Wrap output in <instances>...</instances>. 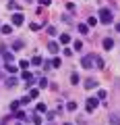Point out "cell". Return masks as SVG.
<instances>
[{"mask_svg": "<svg viewBox=\"0 0 120 125\" xmlns=\"http://www.w3.org/2000/svg\"><path fill=\"white\" fill-rule=\"evenodd\" d=\"M99 21L106 23V25H110V23H112V10L110 9H102V10H99Z\"/></svg>", "mask_w": 120, "mask_h": 125, "instance_id": "cell-1", "label": "cell"}, {"mask_svg": "<svg viewBox=\"0 0 120 125\" xmlns=\"http://www.w3.org/2000/svg\"><path fill=\"white\" fill-rule=\"evenodd\" d=\"M97 104H99V98H87V104H85L87 113H93L95 108H97Z\"/></svg>", "mask_w": 120, "mask_h": 125, "instance_id": "cell-2", "label": "cell"}, {"mask_svg": "<svg viewBox=\"0 0 120 125\" xmlns=\"http://www.w3.org/2000/svg\"><path fill=\"white\" fill-rule=\"evenodd\" d=\"M81 65H83L85 69H91V67H93V56H89V54L83 56V58H81Z\"/></svg>", "mask_w": 120, "mask_h": 125, "instance_id": "cell-3", "label": "cell"}, {"mask_svg": "<svg viewBox=\"0 0 120 125\" xmlns=\"http://www.w3.org/2000/svg\"><path fill=\"white\" fill-rule=\"evenodd\" d=\"M0 54H2V58H4V62H13V54H10L4 46H0Z\"/></svg>", "mask_w": 120, "mask_h": 125, "instance_id": "cell-4", "label": "cell"}, {"mask_svg": "<svg viewBox=\"0 0 120 125\" xmlns=\"http://www.w3.org/2000/svg\"><path fill=\"white\" fill-rule=\"evenodd\" d=\"M95 85H97V81H95L93 77H87V79H85V85H83V88H85V90H93Z\"/></svg>", "mask_w": 120, "mask_h": 125, "instance_id": "cell-5", "label": "cell"}, {"mask_svg": "<svg viewBox=\"0 0 120 125\" xmlns=\"http://www.w3.org/2000/svg\"><path fill=\"white\" fill-rule=\"evenodd\" d=\"M21 77H23V79L27 81V85H31L33 81H35V77H33V75H31L29 71H23V73H21Z\"/></svg>", "mask_w": 120, "mask_h": 125, "instance_id": "cell-6", "label": "cell"}, {"mask_svg": "<svg viewBox=\"0 0 120 125\" xmlns=\"http://www.w3.org/2000/svg\"><path fill=\"white\" fill-rule=\"evenodd\" d=\"M23 19H25V17H23L21 13H15L13 15V25H23Z\"/></svg>", "mask_w": 120, "mask_h": 125, "instance_id": "cell-7", "label": "cell"}, {"mask_svg": "<svg viewBox=\"0 0 120 125\" xmlns=\"http://www.w3.org/2000/svg\"><path fill=\"white\" fill-rule=\"evenodd\" d=\"M114 48V40H112V38H106V40H104V50H112Z\"/></svg>", "mask_w": 120, "mask_h": 125, "instance_id": "cell-8", "label": "cell"}, {"mask_svg": "<svg viewBox=\"0 0 120 125\" xmlns=\"http://www.w3.org/2000/svg\"><path fill=\"white\" fill-rule=\"evenodd\" d=\"M4 69H6V71H8V73H10V75H15V73H17V71H19V69H17V67H15L13 62H6V65H4Z\"/></svg>", "mask_w": 120, "mask_h": 125, "instance_id": "cell-9", "label": "cell"}, {"mask_svg": "<svg viewBox=\"0 0 120 125\" xmlns=\"http://www.w3.org/2000/svg\"><path fill=\"white\" fill-rule=\"evenodd\" d=\"M48 50H50V52H58V50H60V46H58L56 42H48Z\"/></svg>", "mask_w": 120, "mask_h": 125, "instance_id": "cell-10", "label": "cell"}, {"mask_svg": "<svg viewBox=\"0 0 120 125\" xmlns=\"http://www.w3.org/2000/svg\"><path fill=\"white\" fill-rule=\"evenodd\" d=\"M6 88H17V77H8L6 79Z\"/></svg>", "mask_w": 120, "mask_h": 125, "instance_id": "cell-11", "label": "cell"}, {"mask_svg": "<svg viewBox=\"0 0 120 125\" xmlns=\"http://www.w3.org/2000/svg\"><path fill=\"white\" fill-rule=\"evenodd\" d=\"M93 62L97 65L99 69H104V58H102V56H95V54H93Z\"/></svg>", "mask_w": 120, "mask_h": 125, "instance_id": "cell-12", "label": "cell"}, {"mask_svg": "<svg viewBox=\"0 0 120 125\" xmlns=\"http://www.w3.org/2000/svg\"><path fill=\"white\" fill-rule=\"evenodd\" d=\"M110 123H114V125H120V115H118V113H114V115L110 117Z\"/></svg>", "mask_w": 120, "mask_h": 125, "instance_id": "cell-13", "label": "cell"}, {"mask_svg": "<svg viewBox=\"0 0 120 125\" xmlns=\"http://www.w3.org/2000/svg\"><path fill=\"white\" fill-rule=\"evenodd\" d=\"M79 31H81V33H87V31H89L87 23H79Z\"/></svg>", "mask_w": 120, "mask_h": 125, "instance_id": "cell-14", "label": "cell"}, {"mask_svg": "<svg viewBox=\"0 0 120 125\" xmlns=\"http://www.w3.org/2000/svg\"><path fill=\"white\" fill-rule=\"evenodd\" d=\"M60 42H62V44H68V42H71V36H68V33H62V36H60Z\"/></svg>", "mask_w": 120, "mask_h": 125, "instance_id": "cell-15", "label": "cell"}, {"mask_svg": "<svg viewBox=\"0 0 120 125\" xmlns=\"http://www.w3.org/2000/svg\"><path fill=\"white\" fill-rule=\"evenodd\" d=\"M21 48H23V42H21V40L13 42V50H21Z\"/></svg>", "mask_w": 120, "mask_h": 125, "instance_id": "cell-16", "label": "cell"}, {"mask_svg": "<svg viewBox=\"0 0 120 125\" xmlns=\"http://www.w3.org/2000/svg\"><path fill=\"white\" fill-rule=\"evenodd\" d=\"M31 121H33V125H41V117H40V115H33Z\"/></svg>", "mask_w": 120, "mask_h": 125, "instance_id": "cell-17", "label": "cell"}, {"mask_svg": "<svg viewBox=\"0 0 120 125\" xmlns=\"http://www.w3.org/2000/svg\"><path fill=\"white\" fill-rule=\"evenodd\" d=\"M15 119L23 121V119H25V113H23V111H17V113H15Z\"/></svg>", "mask_w": 120, "mask_h": 125, "instance_id": "cell-18", "label": "cell"}, {"mask_svg": "<svg viewBox=\"0 0 120 125\" xmlns=\"http://www.w3.org/2000/svg\"><path fill=\"white\" fill-rule=\"evenodd\" d=\"M95 23H97V19H95V17H89L87 19V27H93Z\"/></svg>", "mask_w": 120, "mask_h": 125, "instance_id": "cell-19", "label": "cell"}, {"mask_svg": "<svg viewBox=\"0 0 120 125\" xmlns=\"http://www.w3.org/2000/svg\"><path fill=\"white\" fill-rule=\"evenodd\" d=\"M41 62H44V61H41V56H33L31 58V65H41Z\"/></svg>", "mask_w": 120, "mask_h": 125, "instance_id": "cell-20", "label": "cell"}, {"mask_svg": "<svg viewBox=\"0 0 120 125\" xmlns=\"http://www.w3.org/2000/svg\"><path fill=\"white\" fill-rule=\"evenodd\" d=\"M0 31H2V33H10L13 27H10V25H4V27H0Z\"/></svg>", "mask_w": 120, "mask_h": 125, "instance_id": "cell-21", "label": "cell"}, {"mask_svg": "<svg viewBox=\"0 0 120 125\" xmlns=\"http://www.w3.org/2000/svg\"><path fill=\"white\" fill-rule=\"evenodd\" d=\"M71 81H72V83H79V73H72V75H71Z\"/></svg>", "mask_w": 120, "mask_h": 125, "instance_id": "cell-22", "label": "cell"}, {"mask_svg": "<svg viewBox=\"0 0 120 125\" xmlns=\"http://www.w3.org/2000/svg\"><path fill=\"white\" fill-rule=\"evenodd\" d=\"M60 65H62V61H60V58H54V61H52V67H60Z\"/></svg>", "mask_w": 120, "mask_h": 125, "instance_id": "cell-23", "label": "cell"}, {"mask_svg": "<svg viewBox=\"0 0 120 125\" xmlns=\"http://www.w3.org/2000/svg\"><path fill=\"white\" fill-rule=\"evenodd\" d=\"M106 96H108V94H106V90H99V92H97V98H99V100H104Z\"/></svg>", "mask_w": 120, "mask_h": 125, "instance_id": "cell-24", "label": "cell"}, {"mask_svg": "<svg viewBox=\"0 0 120 125\" xmlns=\"http://www.w3.org/2000/svg\"><path fill=\"white\" fill-rule=\"evenodd\" d=\"M19 106H21V100H17V102H13V104H10V111H17Z\"/></svg>", "mask_w": 120, "mask_h": 125, "instance_id": "cell-25", "label": "cell"}, {"mask_svg": "<svg viewBox=\"0 0 120 125\" xmlns=\"http://www.w3.org/2000/svg\"><path fill=\"white\" fill-rule=\"evenodd\" d=\"M72 46H75V50H81V48H83V42H81V40H77Z\"/></svg>", "mask_w": 120, "mask_h": 125, "instance_id": "cell-26", "label": "cell"}, {"mask_svg": "<svg viewBox=\"0 0 120 125\" xmlns=\"http://www.w3.org/2000/svg\"><path fill=\"white\" fill-rule=\"evenodd\" d=\"M66 108H68V111H77V102H68Z\"/></svg>", "mask_w": 120, "mask_h": 125, "instance_id": "cell-27", "label": "cell"}, {"mask_svg": "<svg viewBox=\"0 0 120 125\" xmlns=\"http://www.w3.org/2000/svg\"><path fill=\"white\" fill-rule=\"evenodd\" d=\"M37 94H40L37 90H29V98H37Z\"/></svg>", "mask_w": 120, "mask_h": 125, "instance_id": "cell-28", "label": "cell"}, {"mask_svg": "<svg viewBox=\"0 0 120 125\" xmlns=\"http://www.w3.org/2000/svg\"><path fill=\"white\" fill-rule=\"evenodd\" d=\"M40 88H48V79H46V77H44V79H40Z\"/></svg>", "mask_w": 120, "mask_h": 125, "instance_id": "cell-29", "label": "cell"}, {"mask_svg": "<svg viewBox=\"0 0 120 125\" xmlns=\"http://www.w3.org/2000/svg\"><path fill=\"white\" fill-rule=\"evenodd\" d=\"M19 4H15V2H8V10H17Z\"/></svg>", "mask_w": 120, "mask_h": 125, "instance_id": "cell-30", "label": "cell"}, {"mask_svg": "<svg viewBox=\"0 0 120 125\" xmlns=\"http://www.w3.org/2000/svg\"><path fill=\"white\" fill-rule=\"evenodd\" d=\"M37 113H46V104H37Z\"/></svg>", "mask_w": 120, "mask_h": 125, "instance_id": "cell-31", "label": "cell"}, {"mask_svg": "<svg viewBox=\"0 0 120 125\" xmlns=\"http://www.w3.org/2000/svg\"><path fill=\"white\" fill-rule=\"evenodd\" d=\"M40 4L41 6H48V4H52V0H40Z\"/></svg>", "mask_w": 120, "mask_h": 125, "instance_id": "cell-32", "label": "cell"}, {"mask_svg": "<svg viewBox=\"0 0 120 125\" xmlns=\"http://www.w3.org/2000/svg\"><path fill=\"white\" fill-rule=\"evenodd\" d=\"M48 33L50 36H56V27H48Z\"/></svg>", "mask_w": 120, "mask_h": 125, "instance_id": "cell-33", "label": "cell"}, {"mask_svg": "<svg viewBox=\"0 0 120 125\" xmlns=\"http://www.w3.org/2000/svg\"><path fill=\"white\" fill-rule=\"evenodd\" d=\"M29 67V61H21V69H27Z\"/></svg>", "mask_w": 120, "mask_h": 125, "instance_id": "cell-34", "label": "cell"}, {"mask_svg": "<svg viewBox=\"0 0 120 125\" xmlns=\"http://www.w3.org/2000/svg\"><path fill=\"white\" fill-rule=\"evenodd\" d=\"M118 31H120V23H118Z\"/></svg>", "mask_w": 120, "mask_h": 125, "instance_id": "cell-35", "label": "cell"}, {"mask_svg": "<svg viewBox=\"0 0 120 125\" xmlns=\"http://www.w3.org/2000/svg\"><path fill=\"white\" fill-rule=\"evenodd\" d=\"M64 125H71V123H64Z\"/></svg>", "mask_w": 120, "mask_h": 125, "instance_id": "cell-36", "label": "cell"}]
</instances>
